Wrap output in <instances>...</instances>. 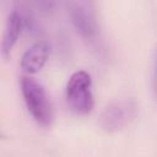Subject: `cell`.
Instances as JSON below:
<instances>
[{
	"instance_id": "cell-1",
	"label": "cell",
	"mask_w": 157,
	"mask_h": 157,
	"mask_svg": "<svg viewBox=\"0 0 157 157\" xmlns=\"http://www.w3.org/2000/svg\"><path fill=\"white\" fill-rule=\"evenodd\" d=\"M21 92L32 118L42 126H50L54 118L53 107L42 83L31 76H23L21 80Z\"/></svg>"
},
{
	"instance_id": "cell-2",
	"label": "cell",
	"mask_w": 157,
	"mask_h": 157,
	"mask_svg": "<svg viewBox=\"0 0 157 157\" xmlns=\"http://www.w3.org/2000/svg\"><path fill=\"white\" fill-rule=\"evenodd\" d=\"M65 98L69 108L78 114L87 115L94 107L91 75L85 70L72 72L66 82Z\"/></svg>"
},
{
	"instance_id": "cell-3",
	"label": "cell",
	"mask_w": 157,
	"mask_h": 157,
	"mask_svg": "<svg viewBox=\"0 0 157 157\" xmlns=\"http://www.w3.org/2000/svg\"><path fill=\"white\" fill-rule=\"evenodd\" d=\"M137 105L131 99H119L108 104L98 119L99 128L105 132H115L128 126L135 118Z\"/></svg>"
},
{
	"instance_id": "cell-4",
	"label": "cell",
	"mask_w": 157,
	"mask_h": 157,
	"mask_svg": "<svg viewBox=\"0 0 157 157\" xmlns=\"http://www.w3.org/2000/svg\"><path fill=\"white\" fill-rule=\"evenodd\" d=\"M70 18L74 28L88 44L94 45L99 40V28L92 7L81 0L70 6Z\"/></svg>"
},
{
	"instance_id": "cell-5",
	"label": "cell",
	"mask_w": 157,
	"mask_h": 157,
	"mask_svg": "<svg viewBox=\"0 0 157 157\" xmlns=\"http://www.w3.org/2000/svg\"><path fill=\"white\" fill-rule=\"evenodd\" d=\"M25 27V20L18 11H12L6 21V26L1 40V55L2 58H9L15 44L21 36V32Z\"/></svg>"
},
{
	"instance_id": "cell-6",
	"label": "cell",
	"mask_w": 157,
	"mask_h": 157,
	"mask_svg": "<svg viewBox=\"0 0 157 157\" xmlns=\"http://www.w3.org/2000/svg\"><path fill=\"white\" fill-rule=\"evenodd\" d=\"M49 55V47L44 42L34 43L21 58V67L27 74H37L45 65Z\"/></svg>"
},
{
	"instance_id": "cell-7",
	"label": "cell",
	"mask_w": 157,
	"mask_h": 157,
	"mask_svg": "<svg viewBox=\"0 0 157 157\" xmlns=\"http://www.w3.org/2000/svg\"><path fill=\"white\" fill-rule=\"evenodd\" d=\"M152 90H153L155 97L157 99V49H156V53H155L153 67H152Z\"/></svg>"
},
{
	"instance_id": "cell-8",
	"label": "cell",
	"mask_w": 157,
	"mask_h": 157,
	"mask_svg": "<svg viewBox=\"0 0 157 157\" xmlns=\"http://www.w3.org/2000/svg\"><path fill=\"white\" fill-rule=\"evenodd\" d=\"M33 1L44 11H50L54 6V0H33Z\"/></svg>"
}]
</instances>
